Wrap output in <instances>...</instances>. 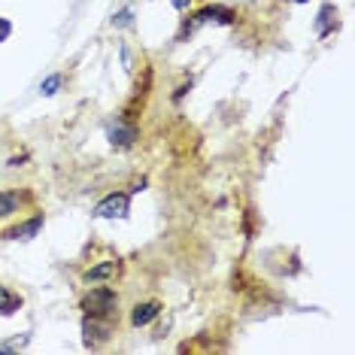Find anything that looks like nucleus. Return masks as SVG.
Instances as JSON below:
<instances>
[{
	"label": "nucleus",
	"mask_w": 355,
	"mask_h": 355,
	"mask_svg": "<svg viewBox=\"0 0 355 355\" xmlns=\"http://www.w3.org/2000/svg\"><path fill=\"white\" fill-rule=\"evenodd\" d=\"M119 292L112 286H101V282H94L92 288L83 295V301H79V310H83V316H94V319H110V322H119Z\"/></svg>",
	"instance_id": "obj_1"
},
{
	"label": "nucleus",
	"mask_w": 355,
	"mask_h": 355,
	"mask_svg": "<svg viewBox=\"0 0 355 355\" xmlns=\"http://www.w3.org/2000/svg\"><path fill=\"white\" fill-rule=\"evenodd\" d=\"M112 334H116V322L110 319H94V316H85L83 319V343L85 349H103Z\"/></svg>",
	"instance_id": "obj_2"
},
{
	"label": "nucleus",
	"mask_w": 355,
	"mask_h": 355,
	"mask_svg": "<svg viewBox=\"0 0 355 355\" xmlns=\"http://www.w3.org/2000/svg\"><path fill=\"white\" fill-rule=\"evenodd\" d=\"M31 204V191L25 189H0V222H10L25 213Z\"/></svg>",
	"instance_id": "obj_3"
},
{
	"label": "nucleus",
	"mask_w": 355,
	"mask_h": 355,
	"mask_svg": "<svg viewBox=\"0 0 355 355\" xmlns=\"http://www.w3.org/2000/svg\"><path fill=\"white\" fill-rule=\"evenodd\" d=\"M128 213H131V195L128 191H112V195H107L94 207L98 219H125Z\"/></svg>",
	"instance_id": "obj_4"
},
{
	"label": "nucleus",
	"mask_w": 355,
	"mask_h": 355,
	"mask_svg": "<svg viewBox=\"0 0 355 355\" xmlns=\"http://www.w3.org/2000/svg\"><path fill=\"white\" fill-rule=\"evenodd\" d=\"M107 140L110 146L116 149H131L137 140H140V131H137V125H128L122 119H116V122L107 125Z\"/></svg>",
	"instance_id": "obj_5"
},
{
	"label": "nucleus",
	"mask_w": 355,
	"mask_h": 355,
	"mask_svg": "<svg viewBox=\"0 0 355 355\" xmlns=\"http://www.w3.org/2000/svg\"><path fill=\"white\" fill-rule=\"evenodd\" d=\"M119 273H122V264L119 261H98V264H92L88 270H83V282L85 286H94V282H110V279H116Z\"/></svg>",
	"instance_id": "obj_6"
},
{
	"label": "nucleus",
	"mask_w": 355,
	"mask_h": 355,
	"mask_svg": "<svg viewBox=\"0 0 355 355\" xmlns=\"http://www.w3.org/2000/svg\"><path fill=\"white\" fill-rule=\"evenodd\" d=\"M161 301H140V304H134V310H131V328H146L152 325L158 316H161Z\"/></svg>",
	"instance_id": "obj_7"
},
{
	"label": "nucleus",
	"mask_w": 355,
	"mask_h": 355,
	"mask_svg": "<svg viewBox=\"0 0 355 355\" xmlns=\"http://www.w3.org/2000/svg\"><path fill=\"white\" fill-rule=\"evenodd\" d=\"M40 228H43V213H34L28 222L15 225V228L0 231V237H3V240H31V237H37Z\"/></svg>",
	"instance_id": "obj_8"
},
{
	"label": "nucleus",
	"mask_w": 355,
	"mask_h": 355,
	"mask_svg": "<svg viewBox=\"0 0 355 355\" xmlns=\"http://www.w3.org/2000/svg\"><path fill=\"white\" fill-rule=\"evenodd\" d=\"M21 304H25V297L0 282V316H15L21 310Z\"/></svg>",
	"instance_id": "obj_9"
},
{
	"label": "nucleus",
	"mask_w": 355,
	"mask_h": 355,
	"mask_svg": "<svg viewBox=\"0 0 355 355\" xmlns=\"http://www.w3.org/2000/svg\"><path fill=\"white\" fill-rule=\"evenodd\" d=\"M331 15H337V6L334 3H325L319 10V21H316V31H319V37H328L331 34Z\"/></svg>",
	"instance_id": "obj_10"
},
{
	"label": "nucleus",
	"mask_w": 355,
	"mask_h": 355,
	"mask_svg": "<svg viewBox=\"0 0 355 355\" xmlns=\"http://www.w3.org/2000/svg\"><path fill=\"white\" fill-rule=\"evenodd\" d=\"M61 85H64V73H52L40 83V94H43V98H52V94L61 92Z\"/></svg>",
	"instance_id": "obj_11"
},
{
	"label": "nucleus",
	"mask_w": 355,
	"mask_h": 355,
	"mask_svg": "<svg viewBox=\"0 0 355 355\" xmlns=\"http://www.w3.org/2000/svg\"><path fill=\"white\" fill-rule=\"evenodd\" d=\"M134 25V6H125V10H119L116 15H112V28L116 31H125Z\"/></svg>",
	"instance_id": "obj_12"
},
{
	"label": "nucleus",
	"mask_w": 355,
	"mask_h": 355,
	"mask_svg": "<svg viewBox=\"0 0 355 355\" xmlns=\"http://www.w3.org/2000/svg\"><path fill=\"white\" fill-rule=\"evenodd\" d=\"M28 343H31V334H21V337H15V340L0 343V352H21Z\"/></svg>",
	"instance_id": "obj_13"
},
{
	"label": "nucleus",
	"mask_w": 355,
	"mask_h": 355,
	"mask_svg": "<svg viewBox=\"0 0 355 355\" xmlns=\"http://www.w3.org/2000/svg\"><path fill=\"white\" fill-rule=\"evenodd\" d=\"M10 34H12V25H10L6 19H0V43H3V40L10 37Z\"/></svg>",
	"instance_id": "obj_14"
},
{
	"label": "nucleus",
	"mask_w": 355,
	"mask_h": 355,
	"mask_svg": "<svg viewBox=\"0 0 355 355\" xmlns=\"http://www.w3.org/2000/svg\"><path fill=\"white\" fill-rule=\"evenodd\" d=\"M171 3H173L176 12H189L191 10V0H171Z\"/></svg>",
	"instance_id": "obj_15"
},
{
	"label": "nucleus",
	"mask_w": 355,
	"mask_h": 355,
	"mask_svg": "<svg viewBox=\"0 0 355 355\" xmlns=\"http://www.w3.org/2000/svg\"><path fill=\"white\" fill-rule=\"evenodd\" d=\"M122 64H125V70H134V64H131V49H128V46H122Z\"/></svg>",
	"instance_id": "obj_16"
}]
</instances>
